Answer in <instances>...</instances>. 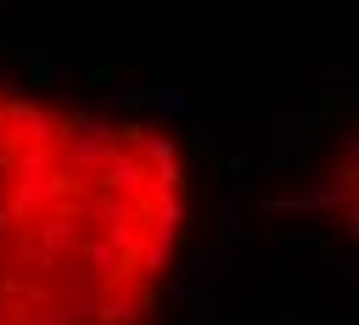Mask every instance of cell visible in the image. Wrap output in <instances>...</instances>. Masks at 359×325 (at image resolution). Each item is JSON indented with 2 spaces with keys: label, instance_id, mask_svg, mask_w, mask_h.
I'll return each instance as SVG.
<instances>
[{
  "label": "cell",
  "instance_id": "1",
  "mask_svg": "<svg viewBox=\"0 0 359 325\" xmlns=\"http://www.w3.org/2000/svg\"><path fill=\"white\" fill-rule=\"evenodd\" d=\"M185 230L168 129L0 73V325H151Z\"/></svg>",
  "mask_w": 359,
  "mask_h": 325
},
{
  "label": "cell",
  "instance_id": "2",
  "mask_svg": "<svg viewBox=\"0 0 359 325\" xmlns=\"http://www.w3.org/2000/svg\"><path fill=\"white\" fill-rule=\"evenodd\" d=\"M325 202L337 219H348V230L359 235V129L342 140V151L325 168Z\"/></svg>",
  "mask_w": 359,
  "mask_h": 325
}]
</instances>
